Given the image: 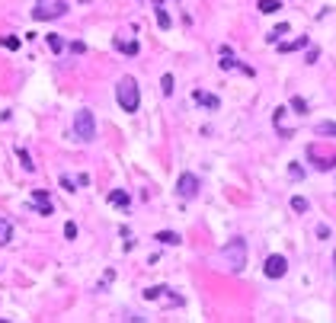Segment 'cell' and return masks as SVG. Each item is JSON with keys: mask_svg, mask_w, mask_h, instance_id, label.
<instances>
[{"mask_svg": "<svg viewBox=\"0 0 336 323\" xmlns=\"http://www.w3.org/2000/svg\"><path fill=\"white\" fill-rule=\"evenodd\" d=\"M116 99L119 106H122L125 112H138L141 106V93H138V83H134V77H122L116 86Z\"/></svg>", "mask_w": 336, "mask_h": 323, "instance_id": "obj_1", "label": "cell"}, {"mask_svg": "<svg viewBox=\"0 0 336 323\" xmlns=\"http://www.w3.org/2000/svg\"><path fill=\"white\" fill-rule=\"evenodd\" d=\"M221 256H224V262H227L231 272H244V266H247V240L234 237L231 243L221 250Z\"/></svg>", "mask_w": 336, "mask_h": 323, "instance_id": "obj_2", "label": "cell"}, {"mask_svg": "<svg viewBox=\"0 0 336 323\" xmlns=\"http://www.w3.org/2000/svg\"><path fill=\"white\" fill-rule=\"evenodd\" d=\"M74 138L84 141V144L96 138V119H93L90 109H80L77 116H74Z\"/></svg>", "mask_w": 336, "mask_h": 323, "instance_id": "obj_3", "label": "cell"}, {"mask_svg": "<svg viewBox=\"0 0 336 323\" xmlns=\"http://www.w3.org/2000/svg\"><path fill=\"white\" fill-rule=\"evenodd\" d=\"M202 189V183H199V176H192V173H183V176L176 179V192L183 195V199H196Z\"/></svg>", "mask_w": 336, "mask_h": 323, "instance_id": "obj_4", "label": "cell"}, {"mask_svg": "<svg viewBox=\"0 0 336 323\" xmlns=\"http://www.w3.org/2000/svg\"><path fill=\"white\" fill-rule=\"evenodd\" d=\"M285 272H288V259L272 253V256L266 259V266H263V275H266V279H282Z\"/></svg>", "mask_w": 336, "mask_h": 323, "instance_id": "obj_5", "label": "cell"}, {"mask_svg": "<svg viewBox=\"0 0 336 323\" xmlns=\"http://www.w3.org/2000/svg\"><path fill=\"white\" fill-rule=\"evenodd\" d=\"M29 205L36 208L39 214H45V218L55 211V205H51V199H48V192H45V189H36V192H32V202H29Z\"/></svg>", "mask_w": 336, "mask_h": 323, "instance_id": "obj_6", "label": "cell"}, {"mask_svg": "<svg viewBox=\"0 0 336 323\" xmlns=\"http://www.w3.org/2000/svg\"><path fill=\"white\" fill-rule=\"evenodd\" d=\"M67 13V3H55V6H39L32 16L36 19H55V16H64Z\"/></svg>", "mask_w": 336, "mask_h": 323, "instance_id": "obj_7", "label": "cell"}, {"mask_svg": "<svg viewBox=\"0 0 336 323\" xmlns=\"http://www.w3.org/2000/svg\"><path fill=\"white\" fill-rule=\"evenodd\" d=\"M192 99H196L199 106H205V109H211V112L221 106V99L214 96V93H202V90H192Z\"/></svg>", "mask_w": 336, "mask_h": 323, "instance_id": "obj_8", "label": "cell"}, {"mask_svg": "<svg viewBox=\"0 0 336 323\" xmlns=\"http://www.w3.org/2000/svg\"><path fill=\"white\" fill-rule=\"evenodd\" d=\"M154 13H157V26H160V29H170V26H173L170 13L164 10V0H154Z\"/></svg>", "mask_w": 336, "mask_h": 323, "instance_id": "obj_9", "label": "cell"}, {"mask_svg": "<svg viewBox=\"0 0 336 323\" xmlns=\"http://www.w3.org/2000/svg\"><path fill=\"white\" fill-rule=\"evenodd\" d=\"M128 202H131V195L125 192V189H112V192H109V205H116V208H128Z\"/></svg>", "mask_w": 336, "mask_h": 323, "instance_id": "obj_10", "label": "cell"}, {"mask_svg": "<svg viewBox=\"0 0 336 323\" xmlns=\"http://www.w3.org/2000/svg\"><path fill=\"white\" fill-rule=\"evenodd\" d=\"M154 240H160L164 246H179V240H183V237H179V234H173V231H160Z\"/></svg>", "mask_w": 336, "mask_h": 323, "instance_id": "obj_11", "label": "cell"}, {"mask_svg": "<svg viewBox=\"0 0 336 323\" xmlns=\"http://www.w3.org/2000/svg\"><path fill=\"white\" fill-rule=\"evenodd\" d=\"M13 240V224L6 218H0V246H6Z\"/></svg>", "mask_w": 336, "mask_h": 323, "instance_id": "obj_12", "label": "cell"}, {"mask_svg": "<svg viewBox=\"0 0 336 323\" xmlns=\"http://www.w3.org/2000/svg\"><path fill=\"white\" fill-rule=\"evenodd\" d=\"M298 48H307V36L294 39V42H285V45H279V51H282V55H288V51H298Z\"/></svg>", "mask_w": 336, "mask_h": 323, "instance_id": "obj_13", "label": "cell"}, {"mask_svg": "<svg viewBox=\"0 0 336 323\" xmlns=\"http://www.w3.org/2000/svg\"><path fill=\"white\" fill-rule=\"evenodd\" d=\"M48 48L55 51V55H61V51H64V39L55 36V32H48Z\"/></svg>", "mask_w": 336, "mask_h": 323, "instance_id": "obj_14", "label": "cell"}, {"mask_svg": "<svg viewBox=\"0 0 336 323\" xmlns=\"http://www.w3.org/2000/svg\"><path fill=\"white\" fill-rule=\"evenodd\" d=\"M259 13H266V16H269V13H275V10H282V3H279V0H259Z\"/></svg>", "mask_w": 336, "mask_h": 323, "instance_id": "obj_15", "label": "cell"}, {"mask_svg": "<svg viewBox=\"0 0 336 323\" xmlns=\"http://www.w3.org/2000/svg\"><path fill=\"white\" fill-rule=\"evenodd\" d=\"M16 157H19V163H23V170H26V173H32V170H36V163L29 160V154H26L23 147H16Z\"/></svg>", "mask_w": 336, "mask_h": 323, "instance_id": "obj_16", "label": "cell"}, {"mask_svg": "<svg viewBox=\"0 0 336 323\" xmlns=\"http://www.w3.org/2000/svg\"><path fill=\"white\" fill-rule=\"evenodd\" d=\"M116 48L125 51V55H138V42H122V39H116Z\"/></svg>", "mask_w": 336, "mask_h": 323, "instance_id": "obj_17", "label": "cell"}, {"mask_svg": "<svg viewBox=\"0 0 336 323\" xmlns=\"http://www.w3.org/2000/svg\"><path fill=\"white\" fill-rule=\"evenodd\" d=\"M292 208H294L298 214H304V211H307L311 205H307V199H304V195H294V199H292Z\"/></svg>", "mask_w": 336, "mask_h": 323, "instance_id": "obj_18", "label": "cell"}, {"mask_svg": "<svg viewBox=\"0 0 336 323\" xmlns=\"http://www.w3.org/2000/svg\"><path fill=\"white\" fill-rule=\"evenodd\" d=\"M164 291H167L164 285H154V288H144V301H157V298H160V294H164Z\"/></svg>", "mask_w": 336, "mask_h": 323, "instance_id": "obj_19", "label": "cell"}, {"mask_svg": "<svg viewBox=\"0 0 336 323\" xmlns=\"http://www.w3.org/2000/svg\"><path fill=\"white\" fill-rule=\"evenodd\" d=\"M160 90H164V96L173 93V74H164V77H160Z\"/></svg>", "mask_w": 336, "mask_h": 323, "instance_id": "obj_20", "label": "cell"}, {"mask_svg": "<svg viewBox=\"0 0 336 323\" xmlns=\"http://www.w3.org/2000/svg\"><path fill=\"white\" fill-rule=\"evenodd\" d=\"M0 45H3V48H10V51H16V48H19V39H16V36H3V39H0Z\"/></svg>", "mask_w": 336, "mask_h": 323, "instance_id": "obj_21", "label": "cell"}, {"mask_svg": "<svg viewBox=\"0 0 336 323\" xmlns=\"http://www.w3.org/2000/svg\"><path fill=\"white\" fill-rule=\"evenodd\" d=\"M317 134H333V138H336V122H320Z\"/></svg>", "mask_w": 336, "mask_h": 323, "instance_id": "obj_22", "label": "cell"}, {"mask_svg": "<svg viewBox=\"0 0 336 323\" xmlns=\"http://www.w3.org/2000/svg\"><path fill=\"white\" fill-rule=\"evenodd\" d=\"M285 32H288V26H285V23H279V26H275V29L266 36V39H269V42H275V39H279V36H285Z\"/></svg>", "mask_w": 336, "mask_h": 323, "instance_id": "obj_23", "label": "cell"}, {"mask_svg": "<svg viewBox=\"0 0 336 323\" xmlns=\"http://www.w3.org/2000/svg\"><path fill=\"white\" fill-rule=\"evenodd\" d=\"M292 109L298 112V116H304V112H307V103H304L301 96H294V99H292Z\"/></svg>", "mask_w": 336, "mask_h": 323, "instance_id": "obj_24", "label": "cell"}, {"mask_svg": "<svg viewBox=\"0 0 336 323\" xmlns=\"http://www.w3.org/2000/svg\"><path fill=\"white\" fill-rule=\"evenodd\" d=\"M64 237L67 240H77V224H74V221H67V224H64Z\"/></svg>", "mask_w": 336, "mask_h": 323, "instance_id": "obj_25", "label": "cell"}, {"mask_svg": "<svg viewBox=\"0 0 336 323\" xmlns=\"http://www.w3.org/2000/svg\"><path fill=\"white\" fill-rule=\"evenodd\" d=\"M61 189L74 192V189H77V179H71V176H61Z\"/></svg>", "mask_w": 336, "mask_h": 323, "instance_id": "obj_26", "label": "cell"}, {"mask_svg": "<svg viewBox=\"0 0 336 323\" xmlns=\"http://www.w3.org/2000/svg\"><path fill=\"white\" fill-rule=\"evenodd\" d=\"M288 173H292V179H301V176H304V173H301V166H298V163H292V166H288Z\"/></svg>", "mask_w": 336, "mask_h": 323, "instance_id": "obj_27", "label": "cell"}, {"mask_svg": "<svg viewBox=\"0 0 336 323\" xmlns=\"http://www.w3.org/2000/svg\"><path fill=\"white\" fill-rule=\"evenodd\" d=\"M333 259H336V256H333Z\"/></svg>", "mask_w": 336, "mask_h": 323, "instance_id": "obj_28", "label": "cell"}]
</instances>
